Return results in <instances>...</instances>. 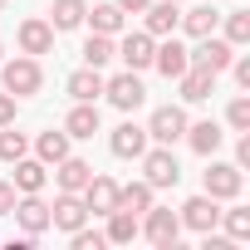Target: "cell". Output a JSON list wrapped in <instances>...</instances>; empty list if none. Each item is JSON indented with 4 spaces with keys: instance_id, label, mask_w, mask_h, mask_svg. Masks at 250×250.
<instances>
[{
    "instance_id": "cell-4",
    "label": "cell",
    "mask_w": 250,
    "mask_h": 250,
    "mask_svg": "<svg viewBox=\"0 0 250 250\" xmlns=\"http://www.w3.org/2000/svg\"><path fill=\"white\" fill-rule=\"evenodd\" d=\"M147 138H152V143H162V147H172L177 138H187V113H182V108H172V103H167V108H157V113H152V123H147Z\"/></svg>"
},
{
    "instance_id": "cell-34",
    "label": "cell",
    "mask_w": 250,
    "mask_h": 250,
    "mask_svg": "<svg viewBox=\"0 0 250 250\" xmlns=\"http://www.w3.org/2000/svg\"><path fill=\"white\" fill-rule=\"evenodd\" d=\"M69 235H74V250H103V235H98V230H83V226H79V230H69Z\"/></svg>"
},
{
    "instance_id": "cell-7",
    "label": "cell",
    "mask_w": 250,
    "mask_h": 250,
    "mask_svg": "<svg viewBox=\"0 0 250 250\" xmlns=\"http://www.w3.org/2000/svg\"><path fill=\"white\" fill-rule=\"evenodd\" d=\"M83 206H88V216H108V211H118V182H113V177H88V187H83Z\"/></svg>"
},
{
    "instance_id": "cell-37",
    "label": "cell",
    "mask_w": 250,
    "mask_h": 250,
    "mask_svg": "<svg viewBox=\"0 0 250 250\" xmlns=\"http://www.w3.org/2000/svg\"><path fill=\"white\" fill-rule=\"evenodd\" d=\"M113 5H118V10H123V15H128V10H133V15H143V10H147V5H152V0H113Z\"/></svg>"
},
{
    "instance_id": "cell-3",
    "label": "cell",
    "mask_w": 250,
    "mask_h": 250,
    "mask_svg": "<svg viewBox=\"0 0 250 250\" xmlns=\"http://www.w3.org/2000/svg\"><path fill=\"white\" fill-rule=\"evenodd\" d=\"M143 182L147 187H177L182 182V167H177V157H172V147H157V152H143Z\"/></svg>"
},
{
    "instance_id": "cell-1",
    "label": "cell",
    "mask_w": 250,
    "mask_h": 250,
    "mask_svg": "<svg viewBox=\"0 0 250 250\" xmlns=\"http://www.w3.org/2000/svg\"><path fill=\"white\" fill-rule=\"evenodd\" d=\"M143 216H147V221H143L138 230H143V235H147L152 245L172 250V245H177V235H182V216H172V211H162V206H147Z\"/></svg>"
},
{
    "instance_id": "cell-5",
    "label": "cell",
    "mask_w": 250,
    "mask_h": 250,
    "mask_svg": "<svg viewBox=\"0 0 250 250\" xmlns=\"http://www.w3.org/2000/svg\"><path fill=\"white\" fill-rule=\"evenodd\" d=\"M187 59H191V64H206L211 74H226L230 59H235V44H230V40H211V35H201V44H196Z\"/></svg>"
},
{
    "instance_id": "cell-23",
    "label": "cell",
    "mask_w": 250,
    "mask_h": 250,
    "mask_svg": "<svg viewBox=\"0 0 250 250\" xmlns=\"http://www.w3.org/2000/svg\"><path fill=\"white\" fill-rule=\"evenodd\" d=\"M64 128H69V138H93V133H98V108H93V103H79V108L69 113Z\"/></svg>"
},
{
    "instance_id": "cell-17",
    "label": "cell",
    "mask_w": 250,
    "mask_h": 250,
    "mask_svg": "<svg viewBox=\"0 0 250 250\" xmlns=\"http://www.w3.org/2000/svg\"><path fill=\"white\" fill-rule=\"evenodd\" d=\"M152 64H157V69H162L167 79H182L191 59H187V49H182L177 40H167V44H157V49H152Z\"/></svg>"
},
{
    "instance_id": "cell-38",
    "label": "cell",
    "mask_w": 250,
    "mask_h": 250,
    "mask_svg": "<svg viewBox=\"0 0 250 250\" xmlns=\"http://www.w3.org/2000/svg\"><path fill=\"white\" fill-rule=\"evenodd\" d=\"M0 10H5V0H0Z\"/></svg>"
},
{
    "instance_id": "cell-27",
    "label": "cell",
    "mask_w": 250,
    "mask_h": 250,
    "mask_svg": "<svg viewBox=\"0 0 250 250\" xmlns=\"http://www.w3.org/2000/svg\"><path fill=\"white\" fill-rule=\"evenodd\" d=\"M113 54H118V49H113L108 35H88V44H83V64H88V69H103Z\"/></svg>"
},
{
    "instance_id": "cell-2",
    "label": "cell",
    "mask_w": 250,
    "mask_h": 250,
    "mask_svg": "<svg viewBox=\"0 0 250 250\" xmlns=\"http://www.w3.org/2000/svg\"><path fill=\"white\" fill-rule=\"evenodd\" d=\"M103 93H108V103H113V108H123V113H133V108H143V98H147V88H143L138 69H128V74H118V79H108V83H103Z\"/></svg>"
},
{
    "instance_id": "cell-21",
    "label": "cell",
    "mask_w": 250,
    "mask_h": 250,
    "mask_svg": "<svg viewBox=\"0 0 250 250\" xmlns=\"http://www.w3.org/2000/svg\"><path fill=\"white\" fill-rule=\"evenodd\" d=\"M54 20V30H79L83 25V15H88V5H83V0H54V10H49Z\"/></svg>"
},
{
    "instance_id": "cell-31",
    "label": "cell",
    "mask_w": 250,
    "mask_h": 250,
    "mask_svg": "<svg viewBox=\"0 0 250 250\" xmlns=\"http://www.w3.org/2000/svg\"><path fill=\"white\" fill-rule=\"evenodd\" d=\"M226 123L235 133H250V98H230V108H226Z\"/></svg>"
},
{
    "instance_id": "cell-6",
    "label": "cell",
    "mask_w": 250,
    "mask_h": 250,
    "mask_svg": "<svg viewBox=\"0 0 250 250\" xmlns=\"http://www.w3.org/2000/svg\"><path fill=\"white\" fill-rule=\"evenodd\" d=\"M40 83H44V74H40V64L25 54V59H15V64H5V88L15 93V98H30V93H40Z\"/></svg>"
},
{
    "instance_id": "cell-18",
    "label": "cell",
    "mask_w": 250,
    "mask_h": 250,
    "mask_svg": "<svg viewBox=\"0 0 250 250\" xmlns=\"http://www.w3.org/2000/svg\"><path fill=\"white\" fill-rule=\"evenodd\" d=\"M143 15H147V35H152V40H157V35H172V30H177V20H182V15H177V0H162V5H147Z\"/></svg>"
},
{
    "instance_id": "cell-14",
    "label": "cell",
    "mask_w": 250,
    "mask_h": 250,
    "mask_svg": "<svg viewBox=\"0 0 250 250\" xmlns=\"http://www.w3.org/2000/svg\"><path fill=\"white\" fill-rule=\"evenodd\" d=\"M54 167H59V172H54V177H59V191H83L88 177H93V167H88L83 157H59Z\"/></svg>"
},
{
    "instance_id": "cell-29",
    "label": "cell",
    "mask_w": 250,
    "mask_h": 250,
    "mask_svg": "<svg viewBox=\"0 0 250 250\" xmlns=\"http://www.w3.org/2000/svg\"><path fill=\"white\" fill-rule=\"evenodd\" d=\"M15 187H20V191H40V187H44V162L20 157V162H15Z\"/></svg>"
},
{
    "instance_id": "cell-36",
    "label": "cell",
    "mask_w": 250,
    "mask_h": 250,
    "mask_svg": "<svg viewBox=\"0 0 250 250\" xmlns=\"http://www.w3.org/2000/svg\"><path fill=\"white\" fill-rule=\"evenodd\" d=\"M15 211V182H0V216Z\"/></svg>"
},
{
    "instance_id": "cell-20",
    "label": "cell",
    "mask_w": 250,
    "mask_h": 250,
    "mask_svg": "<svg viewBox=\"0 0 250 250\" xmlns=\"http://www.w3.org/2000/svg\"><path fill=\"white\" fill-rule=\"evenodd\" d=\"M103 240H118V245H128V240H138V216L133 211H108V235Z\"/></svg>"
},
{
    "instance_id": "cell-30",
    "label": "cell",
    "mask_w": 250,
    "mask_h": 250,
    "mask_svg": "<svg viewBox=\"0 0 250 250\" xmlns=\"http://www.w3.org/2000/svg\"><path fill=\"white\" fill-rule=\"evenodd\" d=\"M25 147H30V143H25V133H15V128H10V133H0V157H5V162H20V157H25Z\"/></svg>"
},
{
    "instance_id": "cell-11",
    "label": "cell",
    "mask_w": 250,
    "mask_h": 250,
    "mask_svg": "<svg viewBox=\"0 0 250 250\" xmlns=\"http://www.w3.org/2000/svg\"><path fill=\"white\" fill-rule=\"evenodd\" d=\"M216 221H221V211H216V196H191V201L182 206V226H191V230H201V235H206Z\"/></svg>"
},
{
    "instance_id": "cell-28",
    "label": "cell",
    "mask_w": 250,
    "mask_h": 250,
    "mask_svg": "<svg viewBox=\"0 0 250 250\" xmlns=\"http://www.w3.org/2000/svg\"><path fill=\"white\" fill-rule=\"evenodd\" d=\"M35 152H40V162H59V157H69V133H40Z\"/></svg>"
},
{
    "instance_id": "cell-26",
    "label": "cell",
    "mask_w": 250,
    "mask_h": 250,
    "mask_svg": "<svg viewBox=\"0 0 250 250\" xmlns=\"http://www.w3.org/2000/svg\"><path fill=\"white\" fill-rule=\"evenodd\" d=\"M83 20H93V35H118L123 30V10L113 5V0H108V5H93Z\"/></svg>"
},
{
    "instance_id": "cell-13",
    "label": "cell",
    "mask_w": 250,
    "mask_h": 250,
    "mask_svg": "<svg viewBox=\"0 0 250 250\" xmlns=\"http://www.w3.org/2000/svg\"><path fill=\"white\" fill-rule=\"evenodd\" d=\"M49 44H54V25L49 20H25L20 25V49L25 54H49Z\"/></svg>"
},
{
    "instance_id": "cell-9",
    "label": "cell",
    "mask_w": 250,
    "mask_h": 250,
    "mask_svg": "<svg viewBox=\"0 0 250 250\" xmlns=\"http://www.w3.org/2000/svg\"><path fill=\"white\" fill-rule=\"evenodd\" d=\"M108 147H113V157H143V152H147V128H138V123H123V128H113Z\"/></svg>"
},
{
    "instance_id": "cell-12",
    "label": "cell",
    "mask_w": 250,
    "mask_h": 250,
    "mask_svg": "<svg viewBox=\"0 0 250 250\" xmlns=\"http://www.w3.org/2000/svg\"><path fill=\"white\" fill-rule=\"evenodd\" d=\"M211 88H216V74H211L206 64H187V74H182V98H187V103H201V98H211Z\"/></svg>"
},
{
    "instance_id": "cell-16",
    "label": "cell",
    "mask_w": 250,
    "mask_h": 250,
    "mask_svg": "<svg viewBox=\"0 0 250 250\" xmlns=\"http://www.w3.org/2000/svg\"><path fill=\"white\" fill-rule=\"evenodd\" d=\"M152 49H157V44H152V35L143 30V35H128V40H123L118 54H123V64H128V69H152Z\"/></svg>"
},
{
    "instance_id": "cell-32",
    "label": "cell",
    "mask_w": 250,
    "mask_h": 250,
    "mask_svg": "<svg viewBox=\"0 0 250 250\" xmlns=\"http://www.w3.org/2000/svg\"><path fill=\"white\" fill-rule=\"evenodd\" d=\"M226 235L230 240H245L250 235V211H226Z\"/></svg>"
},
{
    "instance_id": "cell-8",
    "label": "cell",
    "mask_w": 250,
    "mask_h": 250,
    "mask_svg": "<svg viewBox=\"0 0 250 250\" xmlns=\"http://www.w3.org/2000/svg\"><path fill=\"white\" fill-rule=\"evenodd\" d=\"M206 196H216V201L240 196V167H230V162H211V172H206Z\"/></svg>"
},
{
    "instance_id": "cell-15",
    "label": "cell",
    "mask_w": 250,
    "mask_h": 250,
    "mask_svg": "<svg viewBox=\"0 0 250 250\" xmlns=\"http://www.w3.org/2000/svg\"><path fill=\"white\" fill-rule=\"evenodd\" d=\"M15 216H20V226L30 230V235H40V230H49V206L35 196V191H25V201H15Z\"/></svg>"
},
{
    "instance_id": "cell-35",
    "label": "cell",
    "mask_w": 250,
    "mask_h": 250,
    "mask_svg": "<svg viewBox=\"0 0 250 250\" xmlns=\"http://www.w3.org/2000/svg\"><path fill=\"white\" fill-rule=\"evenodd\" d=\"M15 123V93H0V128Z\"/></svg>"
},
{
    "instance_id": "cell-22",
    "label": "cell",
    "mask_w": 250,
    "mask_h": 250,
    "mask_svg": "<svg viewBox=\"0 0 250 250\" xmlns=\"http://www.w3.org/2000/svg\"><path fill=\"white\" fill-rule=\"evenodd\" d=\"M216 20H221V10H211V5H196V10H187L177 25H182L187 35H196V40H201V35H211V30H216Z\"/></svg>"
},
{
    "instance_id": "cell-10",
    "label": "cell",
    "mask_w": 250,
    "mask_h": 250,
    "mask_svg": "<svg viewBox=\"0 0 250 250\" xmlns=\"http://www.w3.org/2000/svg\"><path fill=\"white\" fill-rule=\"evenodd\" d=\"M83 221H88V206L79 201V191H64L49 211V226H59V230H79Z\"/></svg>"
},
{
    "instance_id": "cell-24",
    "label": "cell",
    "mask_w": 250,
    "mask_h": 250,
    "mask_svg": "<svg viewBox=\"0 0 250 250\" xmlns=\"http://www.w3.org/2000/svg\"><path fill=\"white\" fill-rule=\"evenodd\" d=\"M187 138H191V152H201V157H211L221 147V128L216 123H196V128L187 123Z\"/></svg>"
},
{
    "instance_id": "cell-25",
    "label": "cell",
    "mask_w": 250,
    "mask_h": 250,
    "mask_svg": "<svg viewBox=\"0 0 250 250\" xmlns=\"http://www.w3.org/2000/svg\"><path fill=\"white\" fill-rule=\"evenodd\" d=\"M118 206H123V211H133V216L147 211V206H152V187H147V182H128V187H118Z\"/></svg>"
},
{
    "instance_id": "cell-33",
    "label": "cell",
    "mask_w": 250,
    "mask_h": 250,
    "mask_svg": "<svg viewBox=\"0 0 250 250\" xmlns=\"http://www.w3.org/2000/svg\"><path fill=\"white\" fill-rule=\"evenodd\" d=\"M226 40H230V44H245V40H250V15H230V20H226Z\"/></svg>"
},
{
    "instance_id": "cell-19",
    "label": "cell",
    "mask_w": 250,
    "mask_h": 250,
    "mask_svg": "<svg viewBox=\"0 0 250 250\" xmlns=\"http://www.w3.org/2000/svg\"><path fill=\"white\" fill-rule=\"evenodd\" d=\"M69 93H74V98H79V103H93V98H98V93H103V74H98V69H88V64H83V69H79V74H69Z\"/></svg>"
}]
</instances>
